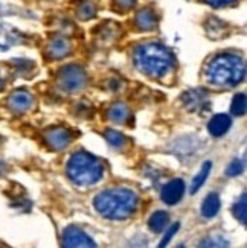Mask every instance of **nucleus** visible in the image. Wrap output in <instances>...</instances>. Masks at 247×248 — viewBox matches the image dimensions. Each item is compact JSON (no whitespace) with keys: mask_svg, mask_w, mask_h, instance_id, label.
<instances>
[{"mask_svg":"<svg viewBox=\"0 0 247 248\" xmlns=\"http://www.w3.org/2000/svg\"><path fill=\"white\" fill-rule=\"evenodd\" d=\"M95 209L110 219L128 218L137 207V195L125 187H116L101 192L93 201Z\"/></svg>","mask_w":247,"mask_h":248,"instance_id":"obj_1","label":"nucleus"},{"mask_svg":"<svg viewBox=\"0 0 247 248\" xmlns=\"http://www.w3.org/2000/svg\"><path fill=\"white\" fill-rule=\"evenodd\" d=\"M136 66L139 70L149 75L151 78H162L173 69V55L160 45H144L136 50L134 55Z\"/></svg>","mask_w":247,"mask_h":248,"instance_id":"obj_2","label":"nucleus"},{"mask_svg":"<svg viewBox=\"0 0 247 248\" xmlns=\"http://www.w3.org/2000/svg\"><path fill=\"white\" fill-rule=\"evenodd\" d=\"M208 79L218 85H237L246 75L244 61L231 53L214 58L206 70Z\"/></svg>","mask_w":247,"mask_h":248,"instance_id":"obj_3","label":"nucleus"},{"mask_svg":"<svg viewBox=\"0 0 247 248\" xmlns=\"http://www.w3.org/2000/svg\"><path fill=\"white\" fill-rule=\"evenodd\" d=\"M104 174V166L101 160L87 154L77 153L73 154L67 163V175L73 183L81 186H89L99 181Z\"/></svg>","mask_w":247,"mask_h":248,"instance_id":"obj_4","label":"nucleus"},{"mask_svg":"<svg viewBox=\"0 0 247 248\" xmlns=\"http://www.w3.org/2000/svg\"><path fill=\"white\" fill-rule=\"evenodd\" d=\"M63 244L66 247H93L95 242L84 232L75 227H69L63 233Z\"/></svg>","mask_w":247,"mask_h":248,"instance_id":"obj_5","label":"nucleus"},{"mask_svg":"<svg viewBox=\"0 0 247 248\" xmlns=\"http://www.w3.org/2000/svg\"><path fill=\"white\" fill-rule=\"evenodd\" d=\"M85 77H84V72L78 67H67L64 69L63 72V77H61V84L66 87L67 90H77L81 89L84 85Z\"/></svg>","mask_w":247,"mask_h":248,"instance_id":"obj_6","label":"nucleus"},{"mask_svg":"<svg viewBox=\"0 0 247 248\" xmlns=\"http://www.w3.org/2000/svg\"><path fill=\"white\" fill-rule=\"evenodd\" d=\"M183 192H185V183L181 180H173L164 187L162 200L166 204H169V206H173V204H176L181 200Z\"/></svg>","mask_w":247,"mask_h":248,"instance_id":"obj_7","label":"nucleus"},{"mask_svg":"<svg viewBox=\"0 0 247 248\" xmlns=\"http://www.w3.org/2000/svg\"><path fill=\"white\" fill-rule=\"evenodd\" d=\"M231 126V117L228 114H217L209 122V131L212 136H223Z\"/></svg>","mask_w":247,"mask_h":248,"instance_id":"obj_8","label":"nucleus"},{"mask_svg":"<svg viewBox=\"0 0 247 248\" xmlns=\"http://www.w3.org/2000/svg\"><path fill=\"white\" fill-rule=\"evenodd\" d=\"M220 210V198L217 193H209V195L203 201L201 213L205 218H214Z\"/></svg>","mask_w":247,"mask_h":248,"instance_id":"obj_9","label":"nucleus"},{"mask_svg":"<svg viewBox=\"0 0 247 248\" xmlns=\"http://www.w3.org/2000/svg\"><path fill=\"white\" fill-rule=\"evenodd\" d=\"M166 222H168V213L159 210L153 213V217L148 221V225L153 232H162L166 227Z\"/></svg>","mask_w":247,"mask_h":248,"instance_id":"obj_10","label":"nucleus"},{"mask_svg":"<svg viewBox=\"0 0 247 248\" xmlns=\"http://www.w3.org/2000/svg\"><path fill=\"white\" fill-rule=\"evenodd\" d=\"M49 142L52 143L53 148L61 149L64 146H67V143L70 142V136L67 134V131H64V129H55V131H52V134L49 136Z\"/></svg>","mask_w":247,"mask_h":248,"instance_id":"obj_11","label":"nucleus"},{"mask_svg":"<svg viewBox=\"0 0 247 248\" xmlns=\"http://www.w3.org/2000/svg\"><path fill=\"white\" fill-rule=\"evenodd\" d=\"M211 161H206L205 165L201 166V170H200V174L192 180V185H191V193H196L203 185H205V181L209 175V172H211Z\"/></svg>","mask_w":247,"mask_h":248,"instance_id":"obj_12","label":"nucleus"},{"mask_svg":"<svg viewBox=\"0 0 247 248\" xmlns=\"http://www.w3.org/2000/svg\"><path fill=\"white\" fill-rule=\"evenodd\" d=\"M156 23V18L153 16L151 11H148V9H144L142 13H139L137 16V25L141 26L142 29H149V28H153Z\"/></svg>","mask_w":247,"mask_h":248,"instance_id":"obj_13","label":"nucleus"},{"mask_svg":"<svg viewBox=\"0 0 247 248\" xmlns=\"http://www.w3.org/2000/svg\"><path fill=\"white\" fill-rule=\"evenodd\" d=\"M109 116H110V119L115 121V122H122L125 117L128 116V110H127L125 105L117 104V105L112 107V110L109 111Z\"/></svg>","mask_w":247,"mask_h":248,"instance_id":"obj_14","label":"nucleus"},{"mask_svg":"<svg viewBox=\"0 0 247 248\" xmlns=\"http://www.w3.org/2000/svg\"><path fill=\"white\" fill-rule=\"evenodd\" d=\"M232 113L233 114H237V116H241V114H244V111H246V96L241 93V94H237L233 98V101H232Z\"/></svg>","mask_w":247,"mask_h":248,"instance_id":"obj_15","label":"nucleus"},{"mask_svg":"<svg viewBox=\"0 0 247 248\" xmlns=\"http://www.w3.org/2000/svg\"><path fill=\"white\" fill-rule=\"evenodd\" d=\"M246 193H243L241 195V200L235 204V207H233V215L237 217V219H240L243 224H246Z\"/></svg>","mask_w":247,"mask_h":248,"instance_id":"obj_16","label":"nucleus"},{"mask_svg":"<svg viewBox=\"0 0 247 248\" xmlns=\"http://www.w3.org/2000/svg\"><path fill=\"white\" fill-rule=\"evenodd\" d=\"M105 137H107V140L113 145V146H116V148H121L124 143H125V137L121 134V133H117V131H107L105 133Z\"/></svg>","mask_w":247,"mask_h":248,"instance_id":"obj_17","label":"nucleus"},{"mask_svg":"<svg viewBox=\"0 0 247 248\" xmlns=\"http://www.w3.org/2000/svg\"><path fill=\"white\" fill-rule=\"evenodd\" d=\"M243 172V163L240 160H233L232 163L229 165V168H228V170H226V174L228 175H231V177H237V175H240Z\"/></svg>","mask_w":247,"mask_h":248,"instance_id":"obj_18","label":"nucleus"},{"mask_svg":"<svg viewBox=\"0 0 247 248\" xmlns=\"http://www.w3.org/2000/svg\"><path fill=\"white\" fill-rule=\"evenodd\" d=\"M179 227H180V225H179V222H176V224H173V225H171V227L168 229V232L165 233V236H164V239H162V242H160L159 244V247H165L171 239H173V236L177 233V230H179Z\"/></svg>","mask_w":247,"mask_h":248,"instance_id":"obj_19","label":"nucleus"},{"mask_svg":"<svg viewBox=\"0 0 247 248\" xmlns=\"http://www.w3.org/2000/svg\"><path fill=\"white\" fill-rule=\"evenodd\" d=\"M208 2L212 6H223V5H229V3L235 2V0H208Z\"/></svg>","mask_w":247,"mask_h":248,"instance_id":"obj_20","label":"nucleus"},{"mask_svg":"<svg viewBox=\"0 0 247 248\" xmlns=\"http://www.w3.org/2000/svg\"><path fill=\"white\" fill-rule=\"evenodd\" d=\"M117 3H119L122 8H128V6H132L134 3V0H117Z\"/></svg>","mask_w":247,"mask_h":248,"instance_id":"obj_21","label":"nucleus"}]
</instances>
